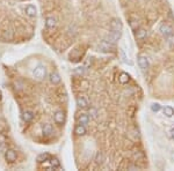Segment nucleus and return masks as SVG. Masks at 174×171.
<instances>
[{
    "label": "nucleus",
    "mask_w": 174,
    "mask_h": 171,
    "mask_svg": "<svg viewBox=\"0 0 174 171\" xmlns=\"http://www.w3.org/2000/svg\"><path fill=\"white\" fill-rule=\"evenodd\" d=\"M33 76L37 80H43L46 76V67L42 64H40L34 68L33 71Z\"/></svg>",
    "instance_id": "nucleus-1"
},
{
    "label": "nucleus",
    "mask_w": 174,
    "mask_h": 171,
    "mask_svg": "<svg viewBox=\"0 0 174 171\" xmlns=\"http://www.w3.org/2000/svg\"><path fill=\"white\" fill-rule=\"evenodd\" d=\"M99 47L103 52H113L114 50H115V44L112 43V42H108L107 39H103V41L100 42Z\"/></svg>",
    "instance_id": "nucleus-2"
},
{
    "label": "nucleus",
    "mask_w": 174,
    "mask_h": 171,
    "mask_svg": "<svg viewBox=\"0 0 174 171\" xmlns=\"http://www.w3.org/2000/svg\"><path fill=\"white\" fill-rule=\"evenodd\" d=\"M137 61H138V66H139V68L142 69V71H147V68H149V66H150V63H149V59L145 57V56H143V54H139L138 57H137Z\"/></svg>",
    "instance_id": "nucleus-3"
},
{
    "label": "nucleus",
    "mask_w": 174,
    "mask_h": 171,
    "mask_svg": "<svg viewBox=\"0 0 174 171\" xmlns=\"http://www.w3.org/2000/svg\"><path fill=\"white\" fill-rule=\"evenodd\" d=\"M159 31H160V34H161L163 36L167 37L168 35L173 34V28H172L169 24H167V23H161L160 27H159Z\"/></svg>",
    "instance_id": "nucleus-4"
},
{
    "label": "nucleus",
    "mask_w": 174,
    "mask_h": 171,
    "mask_svg": "<svg viewBox=\"0 0 174 171\" xmlns=\"http://www.w3.org/2000/svg\"><path fill=\"white\" fill-rule=\"evenodd\" d=\"M5 158H6L7 162L13 163V162H15L16 158H17V154H16L15 150H13V149H7L5 151Z\"/></svg>",
    "instance_id": "nucleus-5"
},
{
    "label": "nucleus",
    "mask_w": 174,
    "mask_h": 171,
    "mask_svg": "<svg viewBox=\"0 0 174 171\" xmlns=\"http://www.w3.org/2000/svg\"><path fill=\"white\" fill-rule=\"evenodd\" d=\"M120 37H121V31H114V30H112V31L107 35L106 39L108 42H112V43L115 44V43L120 39Z\"/></svg>",
    "instance_id": "nucleus-6"
},
{
    "label": "nucleus",
    "mask_w": 174,
    "mask_h": 171,
    "mask_svg": "<svg viewBox=\"0 0 174 171\" xmlns=\"http://www.w3.org/2000/svg\"><path fill=\"white\" fill-rule=\"evenodd\" d=\"M76 102H77V105H78L80 109H87V108H90V102H88V99H87L86 97L78 96Z\"/></svg>",
    "instance_id": "nucleus-7"
},
{
    "label": "nucleus",
    "mask_w": 174,
    "mask_h": 171,
    "mask_svg": "<svg viewBox=\"0 0 174 171\" xmlns=\"http://www.w3.org/2000/svg\"><path fill=\"white\" fill-rule=\"evenodd\" d=\"M110 29L114 31H122L123 29V24H122L120 19H113L110 21Z\"/></svg>",
    "instance_id": "nucleus-8"
},
{
    "label": "nucleus",
    "mask_w": 174,
    "mask_h": 171,
    "mask_svg": "<svg viewBox=\"0 0 174 171\" xmlns=\"http://www.w3.org/2000/svg\"><path fill=\"white\" fill-rule=\"evenodd\" d=\"M57 27V20L53 17V16H48L46 19V28L49 30L56 29Z\"/></svg>",
    "instance_id": "nucleus-9"
},
{
    "label": "nucleus",
    "mask_w": 174,
    "mask_h": 171,
    "mask_svg": "<svg viewBox=\"0 0 174 171\" xmlns=\"http://www.w3.org/2000/svg\"><path fill=\"white\" fill-rule=\"evenodd\" d=\"M53 119H55L56 124H58V125H63L64 121H65V113H64L63 111H61V110H58V111H56V113H55Z\"/></svg>",
    "instance_id": "nucleus-10"
},
{
    "label": "nucleus",
    "mask_w": 174,
    "mask_h": 171,
    "mask_svg": "<svg viewBox=\"0 0 174 171\" xmlns=\"http://www.w3.org/2000/svg\"><path fill=\"white\" fill-rule=\"evenodd\" d=\"M42 132L44 136H51L53 134V127L51 124H44L42 126Z\"/></svg>",
    "instance_id": "nucleus-11"
},
{
    "label": "nucleus",
    "mask_w": 174,
    "mask_h": 171,
    "mask_svg": "<svg viewBox=\"0 0 174 171\" xmlns=\"http://www.w3.org/2000/svg\"><path fill=\"white\" fill-rule=\"evenodd\" d=\"M24 12H26V14L28 15L29 17H35L36 14H37V9L35 6H33V5H28L26 9H24Z\"/></svg>",
    "instance_id": "nucleus-12"
},
{
    "label": "nucleus",
    "mask_w": 174,
    "mask_h": 171,
    "mask_svg": "<svg viewBox=\"0 0 174 171\" xmlns=\"http://www.w3.org/2000/svg\"><path fill=\"white\" fill-rule=\"evenodd\" d=\"M135 36H136L137 39L143 41V39H145L146 36H147V31H146V29H144V28H138V29L136 30Z\"/></svg>",
    "instance_id": "nucleus-13"
},
{
    "label": "nucleus",
    "mask_w": 174,
    "mask_h": 171,
    "mask_svg": "<svg viewBox=\"0 0 174 171\" xmlns=\"http://www.w3.org/2000/svg\"><path fill=\"white\" fill-rule=\"evenodd\" d=\"M129 81H130V75H129L128 73L122 72L121 74L119 75V82H120L121 84H127Z\"/></svg>",
    "instance_id": "nucleus-14"
},
{
    "label": "nucleus",
    "mask_w": 174,
    "mask_h": 171,
    "mask_svg": "<svg viewBox=\"0 0 174 171\" xmlns=\"http://www.w3.org/2000/svg\"><path fill=\"white\" fill-rule=\"evenodd\" d=\"M74 133L78 135V136H83L86 134V126L83 125V124H79L77 125L76 128H74Z\"/></svg>",
    "instance_id": "nucleus-15"
},
{
    "label": "nucleus",
    "mask_w": 174,
    "mask_h": 171,
    "mask_svg": "<svg viewBox=\"0 0 174 171\" xmlns=\"http://www.w3.org/2000/svg\"><path fill=\"white\" fill-rule=\"evenodd\" d=\"M62 79H61V75L58 74L57 72H52L51 74H50V82L52 83V84H58V83H61Z\"/></svg>",
    "instance_id": "nucleus-16"
},
{
    "label": "nucleus",
    "mask_w": 174,
    "mask_h": 171,
    "mask_svg": "<svg viewBox=\"0 0 174 171\" xmlns=\"http://www.w3.org/2000/svg\"><path fill=\"white\" fill-rule=\"evenodd\" d=\"M78 121H79V124H83V125L86 126V125L90 123V116L86 115V113H81V115H79V117H78Z\"/></svg>",
    "instance_id": "nucleus-17"
},
{
    "label": "nucleus",
    "mask_w": 174,
    "mask_h": 171,
    "mask_svg": "<svg viewBox=\"0 0 174 171\" xmlns=\"http://www.w3.org/2000/svg\"><path fill=\"white\" fill-rule=\"evenodd\" d=\"M50 158H51V156H50L48 153H43V154H40V155H38L36 161H37L38 163H44L46 161H50Z\"/></svg>",
    "instance_id": "nucleus-18"
},
{
    "label": "nucleus",
    "mask_w": 174,
    "mask_h": 171,
    "mask_svg": "<svg viewBox=\"0 0 174 171\" xmlns=\"http://www.w3.org/2000/svg\"><path fill=\"white\" fill-rule=\"evenodd\" d=\"M105 160H106V157H105V155H103V153L98 151V153H96V155H95V158H94L95 163L98 164V165H101V164L105 162Z\"/></svg>",
    "instance_id": "nucleus-19"
},
{
    "label": "nucleus",
    "mask_w": 174,
    "mask_h": 171,
    "mask_svg": "<svg viewBox=\"0 0 174 171\" xmlns=\"http://www.w3.org/2000/svg\"><path fill=\"white\" fill-rule=\"evenodd\" d=\"M23 120L26 121V123H30L31 120L34 119V113L31 111H26L23 112V116H22Z\"/></svg>",
    "instance_id": "nucleus-20"
},
{
    "label": "nucleus",
    "mask_w": 174,
    "mask_h": 171,
    "mask_svg": "<svg viewBox=\"0 0 174 171\" xmlns=\"http://www.w3.org/2000/svg\"><path fill=\"white\" fill-rule=\"evenodd\" d=\"M163 111H164V115H165L166 117H168V118L172 117V116L174 115V109L172 108V106H165Z\"/></svg>",
    "instance_id": "nucleus-21"
},
{
    "label": "nucleus",
    "mask_w": 174,
    "mask_h": 171,
    "mask_svg": "<svg viewBox=\"0 0 174 171\" xmlns=\"http://www.w3.org/2000/svg\"><path fill=\"white\" fill-rule=\"evenodd\" d=\"M50 164H51V168H52V169H57V168L61 166L59 160L56 158V157H51V158H50Z\"/></svg>",
    "instance_id": "nucleus-22"
},
{
    "label": "nucleus",
    "mask_w": 174,
    "mask_h": 171,
    "mask_svg": "<svg viewBox=\"0 0 174 171\" xmlns=\"http://www.w3.org/2000/svg\"><path fill=\"white\" fill-rule=\"evenodd\" d=\"M166 41L171 47H174V34H171L166 37Z\"/></svg>",
    "instance_id": "nucleus-23"
},
{
    "label": "nucleus",
    "mask_w": 174,
    "mask_h": 171,
    "mask_svg": "<svg viewBox=\"0 0 174 171\" xmlns=\"http://www.w3.org/2000/svg\"><path fill=\"white\" fill-rule=\"evenodd\" d=\"M160 109H161V105L159 104V103H152L151 104V110L153 112L160 111Z\"/></svg>",
    "instance_id": "nucleus-24"
},
{
    "label": "nucleus",
    "mask_w": 174,
    "mask_h": 171,
    "mask_svg": "<svg viewBox=\"0 0 174 171\" xmlns=\"http://www.w3.org/2000/svg\"><path fill=\"white\" fill-rule=\"evenodd\" d=\"M84 72H85V68L84 67H77L74 69V74H78V75H83Z\"/></svg>",
    "instance_id": "nucleus-25"
},
{
    "label": "nucleus",
    "mask_w": 174,
    "mask_h": 171,
    "mask_svg": "<svg viewBox=\"0 0 174 171\" xmlns=\"http://www.w3.org/2000/svg\"><path fill=\"white\" fill-rule=\"evenodd\" d=\"M90 115L92 116V118H96L98 117V111L95 109H90Z\"/></svg>",
    "instance_id": "nucleus-26"
},
{
    "label": "nucleus",
    "mask_w": 174,
    "mask_h": 171,
    "mask_svg": "<svg viewBox=\"0 0 174 171\" xmlns=\"http://www.w3.org/2000/svg\"><path fill=\"white\" fill-rule=\"evenodd\" d=\"M128 170H139V168L137 165H130L128 166Z\"/></svg>",
    "instance_id": "nucleus-27"
},
{
    "label": "nucleus",
    "mask_w": 174,
    "mask_h": 171,
    "mask_svg": "<svg viewBox=\"0 0 174 171\" xmlns=\"http://www.w3.org/2000/svg\"><path fill=\"white\" fill-rule=\"evenodd\" d=\"M169 136H171L172 139H174V127L169 131Z\"/></svg>",
    "instance_id": "nucleus-28"
},
{
    "label": "nucleus",
    "mask_w": 174,
    "mask_h": 171,
    "mask_svg": "<svg viewBox=\"0 0 174 171\" xmlns=\"http://www.w3.org/2000/svg\"><path fill=\"white\" fill-rule=\"evenodd\" d=\"M172 160H173V161H174V151H173V153H172Z\"/></svg>",
    "instance_id": "nucleus-29"
},
{
    "label": "nucleus",
    "mask_w": 174,
    "mask_h": 171,
    "mask_svg": "<svg viewBox=\"0 0 174 171\" xmlns=\"http://www.w3.org/2000/svg\"><path fill=\"white\" fill-rule=\"evenodd\" d=\"M0 98H1V91H0Z\"/></svg>",
    "instance_id": "nucleus-30"
}]
</instances>
